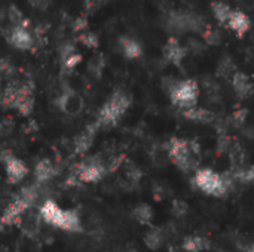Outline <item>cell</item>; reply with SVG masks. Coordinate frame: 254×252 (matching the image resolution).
Wrapping results in <instances>:
<instances>
[{
	"mask_svg": "<svg viewBox=\"0 0 254 252\" xmlns=\"http://www.w3.org/2000/svg\"><path fill=\"white\" fill-rule=\"evenodd\" d=\"M180 85V82L176 79V77H171V76H168V77H164L162 79V89L171 97V94L177 89V86Z\"/></svg>",
	"mask_w": 254,
	"mask_h": 252,
	"instance_id": "23",
	"label": "cell"
},
{
	"mask_svg": "<svg viewBox=\"0 0 254 252\" xmlns=\"http://www.w3.org/2000/svg\"><path fill=\"white\" fill-rule=\"evenodd\" d=\"M195 183L202 192L208 195L223 196L229 190V186H232V178L222 177L210 169H201L195 177Z\"/></svg>",
	"mask_w": 254,
	"mask_h": 252,
	"instance_id": "2",
	"label": "cell"
},
{
	"mask_svg": "<svg viewBox=\"0 0 254 252\" xmlns=\"http://www.w3.org/2000/svg\"><path fill=\"white\" fill-rule=\"evenodd\" d=\"M134 217L141 224H149L153 218V211L149 205H140L134 209Z\"/></svg>",
	"mask_w": 254,
	"mask_h": 252,
	"instance_id": "17",
	"label": "cell"
},
{
	"mask_svg": "<svg viewBox=\"0 0 254 252\" xmlns=\"http://www.w3.org/2000/svg\"><path fill=\"white\" fill-rule=\"evenodd\" d=\"M249 252H254V248H252V250H250V251Z\"/></svg>",
	"mask_w": 254,
	"mask_h": 252,
	"instance_id": "30",
	"label": "cell"
},
{
	"mask_svg": "<svg viewBox=\"0 0 254 252\" xmlns=\"http://www.w3.org/2000/svg\"><path fill=\"white\" fill-rule=\"evenodd\" d=\"M129 104H131V100L128 95H125L124 92L115 94L112 100L101 108L100 119H98L100 125H106V126L115 125L118 119L127 111Z\"/></svg>",
	"mask_w": 254,
	"mask_h": 252,
	"instance_id": "3",
	"label": "cell"
},
{
	"mask_svg": "<svg viewBox=\"0 0 254 252\" xmlns=\"http://www.w3.org/2000/svg\"><path fill=\"white\" fill-rule=\"evenodd\" d=\"M211 9H213L214 18H216L220 24H228V21H229V18H231V15H232V9H231L226 3L216 1V3H213Z\"/></svg>",
	"mask_w": 254,
	"mask_h": 252,
	"instance_id": "13",
	"label": "cell"
},
{
	"mask_svg": "<svg viewBox=\"0 0 254 252\" xmlns=\"http://www.w3.org/2000/svg\"><path fill=\"white\" fill-rule=\"evenodd\" d=\"M231 149H232L231 138H228L226 135H222L219 138V143H217V151L219 153H228V151H231Z\"/></svg>",
	"mask_w": 254,
	"mask_h": 252,
	"instance_id": "24",
	"label": "cell"
},
{
	"mask_svg": "<svg viewBox=\"0 0 254 252\" xmlns=\"http://www.w3.org/2000/svg\"><path fill=\"white\" fill-rule=\"evenodd\" d=\"M232 86L237 92L238 97L241 98H249L252 94H253L254 88L250 77L244 73H240V71H235L234 76H232Z\"/></svg>",
	"mask_w": 254,
	"mask_h": 252,
	"instance_id": "7",
	"label": "cell"
},
{
	"mask_svg": "<svg viewBox=\"0 0 254 252\" xmlns=\"http://www.w3.org/2000/svg\"><path fill=\"white\" fill-rule=\"evenodd\" d=\"M228 25L238 34L243 36L249 31L250 28V19L246 13L240 12V10H232V15L228 21Z\"/></svg>",
	"mask_w": 254,
	"mask_h": 252,
	"instance_id": "8",
	"label": "cell"
},
{
	"mask_svg": "<svg viewBox=\"0 0 254 252\" xmlns=\"http://www.w3.org/2000/svg\"><path fill=\"white\" fill-rule=\"evenodd\" d=\"M80 107H82V102H80V100L77 97H74V95L70 97L68 95V97L64 98V108H65V111H68V113H77L80 110Z\"/></svg>",
	"mask_w": 254,
	"mask_h": 252,
	"instance_id": "22",
	"label": "cell"
},
{
	"mask_svg": "<svg viewBox=\"0 0 254 252\" xmlns=\"http://www.w3.org/2000/svg\"><path fill=\"white\" fill-rule=\"evenodd\" d=\"M202 37H204V40L207 42V45H210V46H217V45L222 42V34H220V31L216 30V28H211L210 25H208L207 30L202 33Z\"/></svg>",
	"mask_w": 254,
	"mask_h": 252,
	"instance_id": "19",
	"label": "cell"
},
{
	"mask_svg": "<svg viewBox=\"0 0 254 252\" xmlns=\"http://www.w3.org/2000/svg\"><path fill=\"white\" fill-rule=\"evenodd\" d=\"M246 183H254V166L246 171Z\"/></svg>",
	"mask_w": 254,
	"mask_h": 252,
	"instance_id": "29",
	"label": "cell"
},
{
	"mask_svg": "<svg viewBox=\"0 0 254 252\" xmlns=\"http://www.w3.org/2000/svg\"><path fill=\"white\" fill-rule=\"evenodd\" d=\"M121 45H122V50H124V53H125L127 58L135 59V58L141 56V53H143V49H141L140 43L135 42V40H132V39L125 37V39L121 40Z\"/></svg>",
	"mask_w": 254,
	"mask_h": 252,
	"instance_id": "12",
	"label": "cell"
},
{
	"mask_svg": "<svg viewBox=\"0 0 254 252\" xmlns=\"http://www.w3.org/2000/svg\"><path fill=\"white\" fill-rule=\"evenodd\" d=\"M247 110L244 108V110H237L235 113H234V116H232V122L237 125V126H241L244 122H246V117H247Z\"/></svg>",
	"mask_w": 254,
	"mask_h": 252,
	"instance_id": "27",
	"label": "cell"
},
{
	"mask_svg": "<svg viewBox=\"0 0 254 252\" xmlns=\"http://www.w3.org/2000/svg\"><path fill=\"white\" fill-rule=\"evenodd\" d=\"M167 149H168V154L171 157V160L183 171H190L196 166V160H195V154H192L190 149H189V143L185 140H179V138H173L171 141L167 143Z\"/></svg>",
	"mask_w": 254,
	"mask_h": 252,
	"instance_id": "4",
	"label": "cell"
},
{
	"mask_svg": "<svg viewBox=\"0 0 254 252\" xmlns=\"http://www.w3.org/2000/svg\"><path fill=\"white\" fill-rule=\"evenodd\" d=\"M103 175H104V168L98 163L85 165V166H82V169L79 172V178L82 181H86V183L98 181Z\"/></svg>",
	"mask_w": 254,
	"mask_h": 252,
	"instance_id": "10",
	"label": "cell"
},
{
	"mask_svg": "<svg viewBox=\"0 0 254 252\" xmlns=\"http://www.w3.org/2000/svg\"><path fill=\"white\" fill-rule=\"evenodd\" d=\"M185 55H186V48H183L176 37H171L164 48V58L167 61L179 65L182 62V59L185 58Z\"/></svg>",
	"mask_w": 254,
	"mask_h": 252,
	"instance_id": "6",
	"label": "cell"
},
{
	"mask_svg": "<svg viewBox=\"0 0 254 252\" xmlns=\"http://www.w3.org/2000/svg\"><path fill=\"white\" fill-rule=\"evenodd\" d=\"M144 242H146V245H147L150 250H158V248L162 245V235H161V232H158V230L150 232V233L144 238Z\"/></svg>",
	"mask_w": 254,
	"mask_h": 252,
	"instance_id": "21",
	"label": "cell"
},
{
	"mask_svg": "<svg viewBox=\"0 0 254 252\" xmlns=\"http://www.w3.org/2000/svg\"><path fill=\"white\" fill-rule=\"evenodd\" d=\"M40 214L46 223H49L55 227H60L67 232H79L80 230V221H79L77 214L74 211H63L51 201H48L42 206Z\"/></svg>",
	"mask_w": 254,
	"mask_h": 252,
	"instance_id": "1",
	"label": "cell"
},
{
	"mask_svg": "<svg viewBox=\"0 0 254 252\" xmlns=\"http://www.w3.org/2000/svg\"><path fill=\"white\" fill-rule=\"evenodd\" d=\"M183 116L188 117L189 120L193 122H199V123H210L214 120V113L207 110V108H198L196 105L192 108H186L183 110Z\"/></svg>",
	"mask_w": 254,
	"mask_h": 252,
	"instance_id": "9",
	"label": "cell"
},
{
	"mask_svg": "<svg viewBox=\"0 0 254 252\" xmlns=\"http://www.w3.org/2000/svg\"><path fill=\"white\" fill-rule=\"evenodd\" d=\"M186 49H190L193 53H202L204 49H205V46H204L199 40H196V39H189Z\"/></svg>",
	"mask_w": 254,
	"mask_h": 252,
	"instance_id": "25",
	"label": "cell"
},
{
	"mask_svg": "<svg viewBox=\"0 0 254 252\" xmlns=\"http://www.w3.org/2000/svg\"><path fill=\"white\" fill-rule=\"evenodd\" d=\"M82 42L85 45L91 46V48H94V46L98 45V40H97V37L94 34H85V36H82Z\"/></svg>",
	"mask_w": 254,
	"mask_h": 252,
	"instance_id": "28",
	"label": "cell"
},
{
	"mask_svg": "<svg viewBox=\"0 0 254 252\" xmlns=\"http://www.w3.org/2000/svg\"><path fill=\"white\" fill-rule=\"evenodd\" d=\"M6 171H7V175H9L10 181H13V183L19 181L27 174L25 165L22 162L16 160V159H12V157L7 159V162H6Z\"/></svg>",
	"mask_w": 254,
	"mask_h": 252,
	"instance_id": "11",
	"label": "cell"
},
{
	"mask_svg": "<svg viewBox=\"0 0 254 252\" xmlns=\"http://www.w3.org/2000/svg\"><path fill=\"white\" fill-rule=\"evenodd\" d=\"M198 94H199V89H198L196 82L186 80V82H180L177 89L171 94V100L177 107L186 110V108H192L196 105Z\"/></svg>",
	"mask_w": 254,
	"mask_h": 252,
	"instance_id": "5",
	"label": "cell"
},
{
	"mask_svg": "<svg viewBox=\"0 0 254 252\" xmlns=\"http://www.w3.org/2000/svg\"><path fill=\"white\" fill-rule=\"evenodd\" d=\"M52 175H54V166L49 162L43 160V162H40L37 165V168H36V177H37V180L45 181V180H49Z\"/></svg>",
	"mask_w": 254,
	"mask_h": 252,
	"instance_id": "18",
	"label": "cell"
},
{
	"mask_svg": "<svg viewBox=\"0 0 254 252\" xmlns=\"http://www.w3.org/2000/svg\"><path fill=\"white\" fill-rule=\"evenodd\" d=\"M92 138H94V131H86L85 134H82L76 141V151L83 153L85 150H88L92 143Z\"/></svg>",
	"mask_w": 254,
	"mask_h": 252,
	"instance_id": "20",
	"label": "cell"
},
{
	"mask_svg": "<svg viewBox=\"0 0 254 252\" xmlns=\"http://www.w3.org/2000/svg\"><path fill=\"white\" fill-rule=\"evenodd\" d=\"M186 212H188V205H186L185 202L176 201V202L173 203V214H174L176 217H183Z\"/></svg>",
	"mask_w": 254,
	"mask_h": 252,
	"instance_id": "26",
	"label": "cell"
},
{
	"mask_svg": "<svg viewBox=\"0 0 254 252\" xmlns=\"http://www.w3.org/2000/svg\"><path fill=\"white\" fill-rule=\"evenodd\" d=\"M207 247H208V242H207L205 239L199 238V236L188 238V239L185 241V245H183V248L189 252H199L202 251L204 248H207Z\"/></svg>",
	"mask_w": 254,
	"mask_h": 252,
	"instance_id": "16",
	"label": "cell"
},
{
	"mask_svg": "<svg viewBox=\"0 0 254 252\" xmlns=\"http://www.w3.org/2000/svg\"><path fill=\"white\" fill-rule=\"evenodd\" d=\"M235 71H237V67H235V64H234L232 58L223 56V58L220 59L219 65H217V74L222 76V77H225V79H228V77L234 76Z\"/></svg>",
	"mask_w": 254,
	"mask_h": 252,
	"instance_id": "15",
	"label": "cell"
},
{
	"mask_svg": "<svg viewBox=\"0 0 254 252\" xmlns=\"http://www.w3.org/2000/svg\"><path fill=\"white\" fill-rule=\"evenodd\" d=\"M12 43H13L16 48L27 49V48H30V46H31L33 40H31L30 34H28L25 30L18 28V30H15V31H13V34H12Z\"/></svg>",
	"mask_w": 254,
	"mask_h": 252,
	"instance_id": "14",
	"label": "cell"
}]
</instances>
